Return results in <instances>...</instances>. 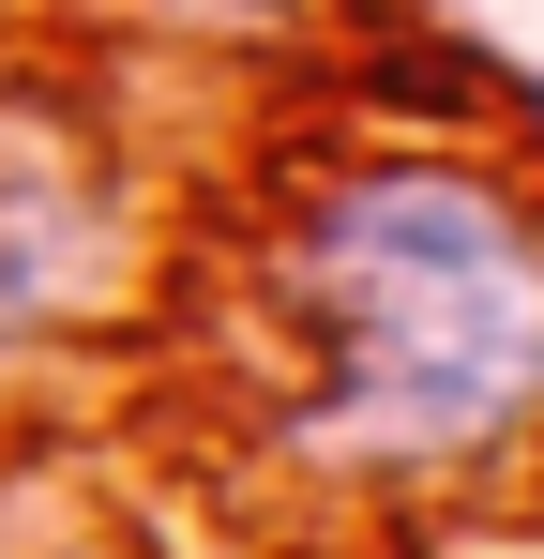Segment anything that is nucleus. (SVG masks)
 <instances>
[{"instance_id": "f257e3e1", "label": "nucleus", "mask_w": 544, "mask_h": 559, "mask_svg": "<svg viewBox=\"0 0 544 559\" xmlns=\"http://www.w3.org/2000/svg\"><path fill=\"white\" fill-rule=\"evenodd\" d=\"M272 439L348 484H453L544 439V182L484 136H363L258 227Z\"/></svg>"}, {"instance_id": "f03ea898", "label": "nucleus", "mask_w": 544, "mask_h": 559, "mask_svg": "<svg viewBox=\"0 0 544 559\" xmlns=\"http://www.w3.org/2000/svg\"><path fill=\"white\" fill-rule=\"evenodd\" d=\"M137 273V167L76 92L0 61V378L76 348Z\"/></svg>"}]
</instances>
